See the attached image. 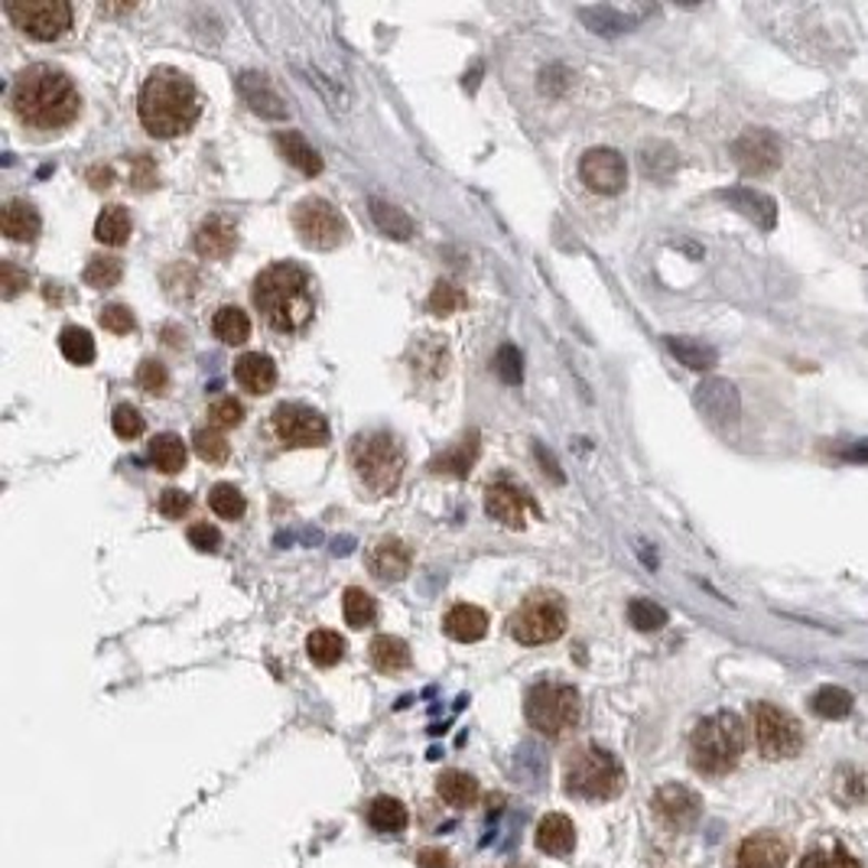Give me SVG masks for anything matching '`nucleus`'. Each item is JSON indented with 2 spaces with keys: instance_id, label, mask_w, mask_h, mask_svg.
I'll list each match as a JSON object with an SVG mask.
<instances>
[{
  "instance_id": "nucleus-1",
  "label": "nucleus",
  "mask_w": 868,
  "mask_h": 868,
  "mask_svg": "<svg viewBox=\"0 0 868 868\" xmlns=\"http://www.w3.org/2000/svg\"><path fill=\"white\" fill-rule=\"evenodd\" d=\"M10 108H13L17 121L27 124V127L59 131V127H69L79 118L82 95L62 69L30 65L13 79Z\"/></svg>"
},
{
  "instance_id": "nucleus-2",
  "label": "nucleus",
  "mask_w": 868,
  "mask_h": 868,
  "mask_svg": "<svg viewBox=\"0 0 868 868\" xmlns=\"http://www.w3.org/2000/svg\"><path fill=\"white\" fill-rule=\"evenodd\" d=\"M137 114H141L146 134L160 137V141L193 131V124L202 114V101H198L193 79L170 65L150 72L141 98H137Z\"/></svg>"
},
{
  "instance_id": "nucleus-3",
  "label": "nucleus",
  "mask_w": 868,
  "mask_h": 868,
  "mask_svg": "<svg viewBox=\"0 0 868 868\" xmlns=\"http://www.w3.org/2000/svg\"><path fill=\"white\" fill-rule=\"evenodd\" d=\"M254 306L277 333H299L316 313L309 274L296 264H274L254 280Z\"/></svg>"
},
{
  "instance_id": "nucleus-4",
  "label": "nucleus",
  "mask_w": 868,
  "mask_h": 868,
  "mask_svg": "<svg viewBox=\"0 0 868 868\" xmlns=\"http://www.w3.org/2000/svg\"><path fill=\"white\" fill-rule=\"evenodd\" d=\"M748 745L745 723L735 713H713L703 723H696L690 735V765L703 777H723L735 772Z\"/></svg>"
},
{
  "instance_id": "nucleus-5",
  "label": "nucleus",
  "mask_w": 868,
  "mask_h": 868,
  "mask_svg": "<svg viewBox=\"0 0 868 868\" xmlns=\"http://www.w3.org/2000/svg\"><path fill=\"white\" fill-rule=\"evenodd\" d=\"M622 762L599 745H579L563 762V787L582 800H615L625 790Z\"/></svg>"
},
{
  "instance_id": "nucleus-6",
  "label": "nucleus",
  "mask_w": 868,
  "mask_h": 868,
  "mask_svg": "<svg viewBox=\"0 0 868 868\" xmlns=\"http://www.w3.org/2000/svg\"><path fill=\"white\" fill-rule=\"evenodd\" d=\"M524 716L533 732H540L547 738H563L582 719V696L573 683L540 680L524 696Z\"/></svg>"
},
{
  "instance_id": "nucleus-7",
  "label": "nucleus",
  "mask_w": 868,
  "mask_h": 868,
  "mask_svg": "<svg viewBox=\"0 0 868 868\" xmlns=\"http://www.w3.org/2000/svg\"><path fill=\"white\" fill-rule=\"evenodd\" d=\"M351 466H355L358 479L368 484L375 494H390L404 479L407 456H404V446L394 436L378 430V433L355 436Z\"/></svg>"
},
{
  "instance_id": "nucleus-8",
  "label": "nucleus",
  "mask_w": 868,
  "mask_h": 868,
  "mask_svg": "<svg viewBox=\"0 0 868 868\" xmlns=\"http://www.w3.org/2000/svg\"><path fill=\"white\" fill-rule=\"evenodd\" d=\"M566 605L556 592H533L531 599H524L514 615L508 619V631L518 644L537 647V644H550L556 637H563L566 631Z\"/></svg>"
},
{
  "instance_id": "nucleus-9",
  "label": "nucleus",
  "mask_w": 868,
  "mask_h": 868,
  "mask_svg": "<svg viewBox=\"0 0 868 868\" xmlns=\"http://www.w3.org/2000/svg\"><path fill=\"white\" fill-rule=\"evenodd\" d=\"M293 228H296L299 242L306 247H316V251H333L348 235L341 212L319 195H309L293 208Z\"/></svg>"
},
{
  "instance_id": "nucleus-10",
  "label": "nucleus",
  "mask_w": 868,
  "mask_h": 868,
  "mask_svg": "<svg viewBox=\"0 0 868 868\" xmlns=\"http://www.w3.org/2000/svg\"><path fill=\"white\" fill-rule=\"evenodd\" d=\"M752 716H755V742H758L762 758L784 762V758H794L804 748V728L780 706L758 703Z\"/></svg>"
},
{
  "instance_id": "nucleus-11",
  "label": "nucleus",
  "mask_w": 868,
  "mask_h": 868,
  "mask_svg": "<svg viewBox=\"0 0 868 868\" xmlns=\"http://www.w3.org/2000/svg\"><path fill=\"white\" fill-rule=\"evenodd\" d=\"M7 17L33 40L52 43L72 27V3L65 0H7Z\"/></svg>"
},
{
  "instance_id": "nucleus-12",
  "label": "nucleus",
  "mask_w": 868,
  "mask_h": 868,
  "mask_svg": "<svg viewBox=\"0 0 868 868\" xmlns=\"http://www.w3.org/2000/svg\"><path fill=\"white\" fill-rule=\"evenodd\" d=\"M274 433L284 446L293 449H313L329 442V423L323 413L303 404H280L274 410Z\"/></svg>"
},
{
  "instance_id": "nucleus-13",
  "label": "nucleus",
  "mask_w": 868,
  "mask_h": 868,
  "mask_svg": "<svg viewBox=\"0 0 868 868\" xmlns=\"http://www.w3.org/2000/svg\"><path fill=\"white\" fill-rule=\"evenodd\" d=\"M579 176L592 193L619 195L627 186L625 156L612 146H592L579 163Z\"/></svg>"
},
{
  "instance_id": "nucleus-14",
  "label": "nucleus",
  "mask_w": 868,
  "mask_h": 868,
  "mask_svg": "<svg viewBox=\"0 0 868 868\" xmlns=\"http://www.w3.org/2000/svg\"><path fill=\"white\" fill-rule=\"evenodd\" d=\"M732 160L745 176H765L777 170L780 163V141L772 131L762 127H748L735 144H732Z\"/></svg>"
},
{
  "instance_id": "nucleus-15",
  "label": "nucleus",
  "mask_w": 868,
  "mask_h": 868,
  "mask_svg": "<svg viewBox=\"0 0 868 868\" xmlns=\"http://www.w3.org/2000/svg\"><path fill=\"white\" fill-rule=\"evenodd\" d=\"M651 810L657 814V820L667 823L671 829H690L703 814V800L686 784H664L651 797Z\"/></svg>"
},
{
  "instance_id": "nucleus-16",
  "label": "nucleus",
  "mask_w": 868,
  "mask_h": 868,
  "mask_svg": "<svg viewBox=\"0 0 868 868\" xmlns=\"http://www.w3.org/2000/svg\"><path fill=\"white\" fill-rule=\"evenodd\" d=\"M484 511L498 524H504L511 531H521L528 524V511L537 514V504L521 488H514V484L508 482H494L484 488Z\"/></svg>"
},
{
  "instance_id": "nucleus-17",
  "label": "nucleus",
  "mask_w": 868,
  "mask_h": 868,
  "mask_svg": "<svg viewBox=\"0 0 868 868\" xmlns=\"http://www.w3.org/2000/svg\"><path fill=\"white\" fill-rule=\"evenodd\" d=\"M790 849L777 833H752L735 852V868H787Z\"/></svg>"
},
{
  "instance_id": "nucleus-18",
  "label": "nucleus",
  "mask_w": 868,
  "mask_h": 868,
  "mask_svg": "<svg viewBox=\"0 0 868 868\" xmlns=\"http://www.w3.org/2000/svg\"><path fill=\"white\" fill-rule=\"evenodd\" d=\"M195 251L205 261H225L235 254L238 247V228L225 218V215H208L202 218V225L195 228Z\"/></svg>"
},
{
  "instance_id": "nucleus-19",
  "label": "nucleus",
  "mask_w": 868,
  "mask_h": 868,
  "mask_svg": "<svg viewBox=\"0 0 868 868\" xmlns=\"http://www.w3.org/2000/svg\"><path fill=\"white\" fill-rule=\"evenodd\" d=\"M238 95L261 118H270V121H284L287 118V101L277 95L270 79L261 75V72H242L238 75Z\"/></svg>"
},
{
  "instance_id": "nucleus-20",
  "label": "nucleus",
  "mask_w": 868,
  "mask_h": 868,
  "mask_svg": "<svg viewBox=\"0 0 868 868\" xmlns=\"http://www.w3.org/2000/svg\"><path fill=\"white\" fill-rule=\"evenodd\" d=\"M696 407L703 410V417H709L716 423H732V420H738L742 400H738V390L732 381L709 378V381L696 387Z\"/></svg>"
},
{
  "instance_id": "nucleus-21",
  "label": "nucleus",
  "mask_w": 868,
  "mask_h": 868,
  "mask_svg": "<svg viewBox=\"0 0 868 868\" xmlns=\"http://www.w3.org/2000/svg\"><path fill=\"white\" fill-rule=\"evenodd\" d=\"M410 566H413V550L397 537L378 540L368 553V570L385 582H400L410 573Z\"/></svg>"
},
{
  "instance_id": "nucleus-22",
  "label": "nucleus",
  "mask_w": 868,
  "mask_h": 868,
  "mask_svg": "<svg viewBox=\"0 0 868 868\" xmlns=\"http://www.w3.org/2000/svg\"><path fill=\"white\" fill-rule=\"evenodd\" d=\"M723 202H728L735 212H742L745 218H752L758 228H765V232H772L774 225H777V205H774L772 195L758 193V190H752V186H735V190H723L719 193Z\"/></svg>"
},
{
  "instance_id": "nucleus-23",
  "label": "nucleus",
  "mask_w": 868,
  "mask_h": 868,
  "mask_svg": "<svg viewBox=\"0 0 868 868\" xmlns=\"http://www.w3.org/2000/svg\"><path fill=\"white\" fill-rule=\"evenodd\" d=\"M533 839H537V849L547 856H570L576 846V826L566 814H547L537 823Z\"/></svg>"
},
{
  "instance_id": "nucleus-24",
  "label": "nucleus",
  "mask_w": 868,
  "mask_h": 868,
  "mask_svg": "<svg viewBox=\"0 0 868 868\" xmlns=\"http://www.w3.org/2000/svg\"><path fill=\"white\" fill-rule=\"evenodd\" d=\"M40 212L27 198H10L0 212V228L10 242L27 244L40 235Z\"/></svg>"
},
{
  "instance_id": "nucleus-25",
  "label": "nucleus",
  "mask_w": 868,
  "mask_h": 868,
  "mask_svg": "<svg viewBox=\"0 0 868 868\" xmlns=\"http://www.w3.org/2000/svg\"><path fill=\"white\" fill-rule=\"evenodd\" d=\"M235 381L247 394H270L277 385V365H274V358H267L261 351H247L235 361Z\"/></svg>"
},
{
  "instance_id": "nucleus-26",
  "label": "nucleus",
  "mask_w": 868,
  "mask_h": 868,
  "mask_svg": "<svg viewBox=\"0 0 868 868\" xmlns=\"http://www.w3.org/2000/svg\"><path fill=\"white\" fill-rule=\"evenodd\" d=\"M476 459H479V433L472 430V433L462 436L452 449H446L442 456H436L433 462H430V469H433L436 476L466 479V476L472 472Z\"/></svg>"
},
{
  "instance_id": "nucleus-27",
  "label": "nucleus",
  "mask_w": 868,
  "mask_h": 868,
  "mask_svg": "<svg viewBox=\"0 0 868 868\" xmlns=\"http://www.w3.org/2000/svg\"><path fill=\"white\" fill-rule=\"evenodd\" d=\"M442 627L452 641H462V644H476L488 634V615H484L479 605H452L442 619Z\"/></svg>"
},
{
  "instance_id": "nucleus-28",
  "label": "nucleus",
  "mask_w": 868,
  "mask_h": 868,
  "mask_svg": "<svg viewBox=\"0 0 868 868\" xmlns=\"http://www.w3.org/2000/svg\"><path fill=\"white\" fill-rule=\"evenodd\" d=\"M436 794H439L449 807L469 810V807L479 804V794H482V790H479V780H476L472 774L449 768V772H442L436 777Z\"/></svg>"
},
{
  "instance_id": "nucleus-29",
  "label": "nucleus",
  "mask_w": 868,
  "mask_h": 868,
  "mask_svg": "<svg viewBox=\"0 0 868 868\" xmlns=\"http://www.w3.org/2000/svg\"><path fill=\"white\" fill-rule=\"evenodd\" d=\"M368 654H371L375 671H381V674H400L410 667V647H407V641H400L394 634H378L371 641Z\"/></svg>"
},
{
  "instance_id": "nucleus-30",
  "label": "nucleus",
  "mask_w": 868,
  "mask_h": 868,
  "mask_svg": "<svg viewBox=\"0 0 868 868\" xmlns=\"http://www.w3.org/2000/svg\"><path fill=\"white\" fill-rule=\"evenodd\" d=\"M150 462H153V469L163 472V476L183 472V469H186V442L176 433L153 436V442H150Z\"/></svg>"
},
{
  "instance_id": "nucleus-31",
  "label": "nucleus",
  "mask_w": 868,
  "mask_h": 868,
  "mask_svg": "<svg viewBox=\"0 0 868 868\" xmlns=\"http://www.w3.org/2000/svg\"><path fill=\"white\" fill-rule=\"evenodd\" d=\"M277 146H280V153L287 156L289 166H296L303 176H319V173H323V156L306 144L303 134L284 131V134H277Z\"/></svg>"
},
{
  "instance_id": "nucleus-32",
  "label": "nucleus",
  "mask_w": 868,
  "mask_h": 868,
  "mask_svg": "<svg viewBox=\"0 0 868 868\" xmlns=\"http://www.w3.org/2000/svg\"><path fill=\"white\" fill-rule=\"evenodd\" d=\"M368 826L375 829V833H400V829H407V823H410V814H407V807L397 800V797H390V794H381V797H375L371 804H368Z\"/></svg>"
},
{
  "instance_id": "nucleus-33",
  "label": "nucleus",
  "mask_w": 868,
  "mask_h": 868,
  "mask_svg": "<svg viewBox=\"0 0 868 868\" xmlns=\"http://www.w3.org/2000/svg\"><path fill=\"white\" fill-rule=\"evenodd\" d=\"M131 232H134V225H131V212L124 205H104L101 208L95 222L98 242L108 244V247H121V244H127Z\"/></svg>"
},
{
  "instance_id": "nucleus-34",
  "label": "nucleus",
  "mask_w": 868,
  "mask_h": 868,
  "mask_svg": "<svg viewBox=\"0 0 868 868\" xmlns=\"http://www.w3.org/2000/svg\"><path fill=\"white\" fill-rule=\"evenodd\" d=\"M667 348H671V355L680 365H686L693 371H709L719 361V351L713 345H706V341H696V338L667 336Z\"/></svg>"
},
{
  "instance_id": "nucleus-35",
  "label": "nucleus",
  "mask_w": 868,
  "mask_h": 868,
  "mask_svg": "<svg viewBox=\"0 0 868 868\" xmlns=\"http://www.w3.org/2000/svg\"><path fill=\"white\" fill-rule=\"evenodd\" d=\"M371 205V218H375V225L385 232L387 238H394V242H407V238H413V218L404 212V208H397V205H390L385 198H371L368 202Z\"/></svg>"
},
{
  "instance_id": "nucleus-36",
  "label": "nucleus",
  "mask_w": 868,
  "mask_h": 868,
  "mask_svg": "<svg viewBox=\"0 0 868 868\" xmlns=\"http://www.w3.org/2000/svg\"><path fill=\"white\" fill-rule=\"evenodd\" d=\"M345 647H348L345 637L338 631H329V627H319L306 637V654L319 667H336L338 661L345 657Z\"/></svg>"
},
{
  "instance_id": "nucleus-37",
  "label": "nucleus",
  "mask_w": 868,
  "mask_h": 868,
  "mask_svg": "<svg viewBox=\"0 0 868 868\" xmlns=\"http://www.w3.org/2000/svg\"><path fill=\"white\" fill-rule=\"evenodd\" d=\"M341 612H345V622L351 627H371L378 622V602H375V595L371 592H365V589H358V585H351V589H345V595H341Z\"/></svg>"
},
{
  "instance_id": "nucleus-38",
  "label": "nucleus",
  "mask_w": 868,
  "mask_h": 868,
  "mask_svg": "<svg viewBox=\"0 0 868 868\" xmlns=\"http://www.w3.org/2000/svg\"><path fill=\"white\" fill-rule=\"evenodd\" d=\"M797 868H866L843 843H817L807 849Z\"/></svg>"
},
{
  "instance_id": "nucleus-39",
  "label": "nucleus",
  "mask_w": 868,
  "mask_h": 868,
  "mask_svg": "<svg viewBox=\"0 0 868 868\" xmlns=\"http://www.w3.org/2000/svg\"><path fill=\"white\" fill-rule=\"evenodd\" d=\"M212 333L225 345H244L251 338V319L238 306H222L212 319Z\"/></svg>"
},
{
  "instance_id": "nucleus-40",
  "label": "nucleus",
  "mask_w": 868,
  "mask_h": 868,
  "mask_svg": "<svg viewBox=\"0 0 868 868\" xmlns=\"http://www.w3.org/2000/svg\"><path fill=\"white\" fill-rule=\"evenodd\" d=\"M579 17L589 23L592 33H625V30H634L637 27V17H627L615 7H582Z\"/></svg>"
},
{
  "instance_id": "nucleus-41",
  "label": "nucleus",
  "mask_w": 868,
  "mask_h": 868,
  "mask_svg": "<svg viewBox=\"0 0 868 868\" xmlns=\"http://www.w3.org/2000/svg\"><path fill=\"white\" fill-rule=\"evenodd\" d=\"M810 709L823 719H846L852 713V693L843 686H820L810 696Z\"/></svg>"
},
{
  "instance_id": "nucleus-42",
  "label": "nucleus",
  "mask_w": 868,
  "mask_h": 868,
  "mask_svg": "<svg viewBox=\"0 0 868 868\" xmlns=\"http://www.w3.org/2000/svg\"><path fill=\"white\" fill-rule=\"evenodd\" d=\"M59 348H62L65 361H72V365H92L95 361V338L89 336V329H79V326L62 329Z\"/></svg>"
},
{
  "instance_id": "nucleus-43",
  "label": "nucleus",
  "mask_w": 868,
  "mask_h": 868,
  "mask_svg": "<svg viewBox=\"0 0 868 868\" xmlns=\"http://www.w3.org/2000/svg\"><path fill=\"white\" fill-rule=\"evenodd\" d=\"M208 508H212L218 518H225V521H238V518H244V511H247V501H244V494L235 484L222 482L208 491Z\"/></svg>"
},
{
  "instance_id": "nucleus-44",
  "label": "nucleus",
  "mask_w": 868,
  "mask_h": 868,
  "mask_svg": "<svg viewBox=\"0 0 868 868\" xmlns=\"http://www.w3.org/2000/svg\"><path fill=\"white\" fill-rule=\"evenodd\" d=\"M121 277H124V264H121V257H111V254H98L85 267V284L95 289L118 287Z\"/></svg>"
},
{
  "instance_id": "nucleus-45",
  "label": "nucleus",
  "mask_w": 868,
  "mask_h": 868,
  "mask_svg": "<svg viewBox=\"0 0 868 868\" xmlns=\"http://www.w3.org/2000/svg\"><path fill=\"white\" fill-rule=\"evenodd\" d=\"M193 449L195 456H198L202 462H208V466H222V462H228V456H232V446L225 442V436L218 433V430H195Z\"/></svg>"
},
{
  "instance_id": "nucleus-46",
  "label": "nucleus",
  "mask_w": 868,
  "mask_h": 868,
  "mask_svg": "<svg viewBox=\"0 0 868 868\" xmlns=\"http://www.w3.org/2000/svg\"><path fill=\"white\" fill-rule=\"evenodd\" d=\"M627 622L637 631H661V627L667 625V612L657 602H651V599H631Z\"/></svg>"
},
{
  "instance_id": "nucleus-47",
  "label": "nucleus",
  "mask_w": 868,
  "mask_h": 868,
  "mask_svg": "<svg viewBox=\"0 0 868 868\" xmlns=\"http://www.w3.org/2000/svg\"><path fill=\"white\" fill-rule=\"evenodd\" d=\"M641 166L647 176H657V180H667L676 170V150L667 144H651L641 150Z\"/></svg>"
},
{
  "instance_id": "nucleus-48",
  "label": "nucleus",
  "mask_w": 868,
  "mask_h": 868,
  "mask_svg": "<svg viewBox=\"0 0 868 868\" xmlns=\"http://www.w3.org/2000/svg\"><path fill=\"white\" fill-rule=\"evenodd\" d=\"M466 303H469V296L456 287V284H449V280H439L433 293H430V313H433V316H452V313H459Z\"/></svg>"
},
{
  "instance_id": "nucleus-49",
  "label": "nucleus",
  "mask_w": 868,
  "mask_h": 868,
  "mask_svg": "<svg viewBox=\"0 0 868 868\" xmlns=\"http://www.w3.org/2000/svg\"><path fill=\"white\" fill-rule=\"evenodd\" d=\"M494 375L504 381V385H521L524 381V358L514 345H501L498 355H494Z\"/></svg>"
},
{
  "instance_id": "nucleus-50",
  "label": "nucleus",
  "mask_w": 868,
  "mask_h": 868,
  "mask_svg": "<svg viewBox=\"0 0 868 868\" xmlns=\"http://www.w3.org/2000/svg\"><path fill=\"white\" fill-rule=\"evenodd\" d=\"M242 420L244 407L235 397H218V400L208 407V427H212V430H235V427H242Z\"/></svg>"
},
{
  "instance_id": "nucleus-51",
  "label": "nucleus",
  "mask_w": 868,
  "mask_h": 868,
  "mask_svg": "<svg viewBox=\"0 0 868 868\" xmlns=\"http://www.w3.org/2000/svg\"><path fill=\"white\" fill-rule=\"evenodd\" d=\"M111 427H114V433L121 436V439H137V436H144V430H146L141 410H137V407H131V404H121V407H114Z\"/></svg>"
},
{
  "instance_id": "nucleus-52",
  "label": "nucleus",
  "mask_w": 868,
  "mask_h": 868,
  "mask_svg": "<svg viewBox=\"0 0 868 868\" xmlns=\"http://www.w3.org/2000/svg\"><path fill=\"white\" fill-rule=\"evenodd\" d=\"M98 323H101L108 333H114V336H127V333H134V329H137V319H134V313H131L127 306H121V303H114V306H104V309H101V316H98Z\"/></svg>"
},
{
  "instance_id": "nucleus-53",
  "label": "nucleus",
  "mask_w": 868,
  "mask_h": 868,
  "mask_svg": "<svg viewBox=\"0 0 868 868\" xmlns=\"http://www.w3.org/2000/svg\"><path fill=\"white\" fill-rule=\"evenodd\" d=\"M137 387H141L144 394H153V397L166 394V387H170L166 368H163L160 361H153V358L141 361V368H137Z\"/></svg>"
},
{
  "instance_id": "nucleus-54",
  "label": "nucleus",
  "mask_w": 868,
  "mask_h": 868,
  "mask_svg": "<svg viewBox=\"0 0 868 868\" xmlns=\"http://www.w3.org/2000/svg\"><path fill=\"white\" fill-rule=\"evenodd\" d=\"M839 794L849 804H868V772H846L839 780Z\"/></svg>"
},
{
  "instance_id": "nucleus-55",
  "label": "nucleus",
  "mask_w": 868,
  "mask_h": 868,
  "mask_svg": "<svg viewBox=\"0 0 868 868\" xmlns=\"http://www.w3.org/2000/svg\"><path fill=\"white\" fill-rule=\"evenodd\" d=\"M190 494L186 491H180V488H166L163 494H160V514L163 518H170V521H180L186 511H190Z\"/></svg>"
},
{
  "instance_id": "nucleus-56",
  "label": "nucleus",
  "mask_w": 868,
  "mask_h": 868,
  "mask_svg": "<svg viewBox=\"0 0 868 868\" xmlns=\"http://www.w3.org/2000/svg\"><path fill=\"white\" fill-rule=\"evenodd\" d=\"M27 284H30V277H27V270H20L13 261H3L0 264V293H3V299H13L20 289H27Z\"/></svg>"
},
{
  "instance_id": "nucleus-57",
  "label": "nucleus",
  "mask_w": 868,
  "mask_h": 868,
  "mask_svg": "<svg viewBox=\"0 0 868 868\" xmlns=\"http://www.w3.org/2000/svg\"><path fill=\"white\" fill-rule=\"evenodd\" d=\"M190 543H193L195 550H202V553H215L218 543H222V533L212 524H193L190 528Z\"/></svg>"
},
{
  "instance_id": "nucleus-58",
  "label": "nucleus",
  "mask_w": 868,
  "mask_h": 868,
  "mask_svg": "<svg viewBox=\"0 0 868 868\" xmlns=\"http://www.w3.org/2000/svg\"><path fill=\"white\" fill-rule=\"evenodd\" d=\"M131 180H134V186L137 190H150L153 183H156V173H153V163H150V156L146 153H137V156H131Z\"/></svg>"
},
{
  "instance_id": "nucleus-59",
  "label": "nucleus",
  "mask_w": 868,
  "mask_h": 868,
  "mask_svg": "<svg viewBox=\"0 0 868 868\" xmlns=\"http://www.w3.org/2000/svg\"><path fill=\"white\" fill-rule=\"evenodd\" d=\"M417 866L420 868H452V856L446 849H420L417 852Z\"/></svg>"
},
{
  "instance_id": "nucleus-60",
  "label": "nucleus",
  "mask_w": 868,
  "mask_h": 868,
  "mask_svg": "<svg viewBox=\"0 0 868 868\" xmlns=\"http://www.w3.org/2000/svg\"><path fill=\"white\" fill-rule=\"evenodd\" d=\"M537 459H540V466H543V476H550L556 484L566 482V476L560 472V466H556V459L543 449V446H537Z\"/></svg>"
},
{
  "instance_id": "nucleus-61",
  "label": "nucleus",
  "mask_w": 868,
  "mask_h": 868,
  "mask_svg": "<svg viewBox=\"0 0 868 868\" xmlns=\"http://www.w3.org/2000/svg\"><path fill=\"white\" fill-rule=\"evenodd\" d=\"M89 183H92V190L114 186V170H111V166H92V170H89Z\"/></svg>"
},
{
  "instance_id": "nucleus-62",
  "label": "nucleus",
  "mask_w": 868,
  "mask_h": 868,
  "mask_svg": "<svg viewBox=\"0 0 868 868\" xmlns=\"http://www.w3.org/2000/svg\"><path fill=\"white\" fill-rule=\"evenodd\" d=\"M843 459H846V462H859V466H868V439L852 442V446L843 452Z\"/></svg>"
}]
</instances>
